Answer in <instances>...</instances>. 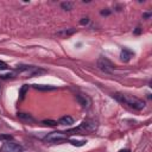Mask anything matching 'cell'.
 <instances>
[{
  "label": "cell",
  "mask_w": 152,
  "mask_h": 152,
  "mask_svg": "<svg viewBox=\"0 0 152 152\" xmlns=\"http://www.w3.org/2000/svg\"><path fill=\"white\" fill-rule=\"evenodd\" d=\"M113 97H115L119 102L124 103V105H127L128 107L133 109H137V111H141L145 108V102L138 99V97L133 96V95H128V94H121V93H115L113 94Z\"/></svg>",
  "instance_id": "1"
},
{
  "label": "cell",
  "mask_w": 152,
  "mask_h": 152,
  "mask_svg": "<svg viewBox=\"0 0 152 152\" xmlns=\"http://www.w3.org/2000/svg\"><path fill=\"white\" fill-rule=\"evenodd\" d=\"M97 130V122L95 120L88 119L84 120L78 127L69 130L68 132H66L67 134H75V133H78V134H83V133H93Z\"/></svg>",
  "instance_id": "2"
},
{
  "label": "cell",
  "mask_w": 152,
  "mask_h": 152,
  "mask_svg": "<svg viewBox=\"0 0 152 152\" xmlns=\"http://www.w3.org/2000/svg\"><path fill=\"white\" fill-rule=\"evenodd\" d=\"M44 141L56 144V143H63V141L69 143V139H68V134L66 132H51L48 136L44 137Z\"/></svg>",
  "instance_id": "3"
},
{
  "label": "cell",
  "mask_w": 152,
  "mask_h": 152,
  "mask_svg": "<svg viewBox=\"0 0 152 152\" xmlns=\"http://www.w3.org/2000/svg\"><path fill=\"white\" fill-rule=\"evenodd\" d=\"M96 67L99 70H101L102 73H106V74H112L114 71V64L112 62L106 58V57H100L99 59L96 61Z\"/></svg>",
  "instance_id": "4"
},
{
  "label": "cell",
  "mask_w": 152,
  "mask_h": 152,
  "mask_svg": "<svg viewBox=\"0 0 152 152\" xmlns=\"http://www.w3.org/2000/svg\"><path fill=\"white\" fill-rule=\"evenodd\" d=\"M24 151V147L19 144H17L14 141H5L1 149H0V152H23Z\"/></svg>",
  "instance_id": "5"
},
{
  "label": "cell",
  "mask_w": 152,
  "mask_h": 152,
  "mask_svg": "<svg viewBox=\"0 0 152 152\" xmlns=\"http://www.w3.org/2000/svg\"><path fill=\"white\" fill-rule=\"evenodd\" d=\"M75 99H76V101L80 105H81L82 108H84V109H89V108H91V106H92V99L87 94L77 93V94H75Z\"/></svg>",
  "instance_id": "6"
},
{
  "label": "cell",
  "mask_w": 152,
  "mask_h": 152,
  "mask_svg": "<svg viewBox=\"0 0 152 152\" xmlns=\"http://www.w3.org/2000/svg\"><path fill=\"white\" fill-rule=\"evenodd\" d=\"M133 56H134V52H133L131 49L128 48H124L120 52V59L122 62H128Z\"/></svg>",
  "instance_id": "7"
},
{
  "label": "cell",
  "mask_w": 152,
  "mask_h": 152,
  "mask_svg": "<svg viewBox=\"0 0 152 152\" xmlns=\"http://www.w3.org/2000/svg\"><path fill=\"white\" fill-rule=\"evenodd\" d=\"M75 32H76V29L70 28V29H63V30H61V31H58L56 34L58 36V37L66 38V37H69V36H71V34H74Z\"/></svg>",
  "instance_id": "8"
},
{
  "label": "cell",
  "mask_w": 152,
  "mask_h": 152,
  "mask_svg": "<svg viewBox=\"0 0 152 152\" xmlns=\"http://www.w3.org/2000/svg\"><path fill=\"white\" fill-rule=\"evenodd\" d=\"M17 117L19 118L20 120L26 121V122H34V121H36L34 118L32 117L31 114H29V113H18V114H17Z\"/></svg>",
  "instance_id": "9"
},
{
  "label": "cell",
  "mask_w": 152,
  "mask_h": 152,
  "mask_svg": "<svg viewBox=\"0 0 152 152\" xmlns=\"http://www.w3.org/2000/svg\"><path fill=\"white\" fill-rule=\"evenodd\" d=\"M32 87L37 91H41V92H49V91H55L56 87L53 86H47V84H32Z\"/></svg>",
  "instance_id": "10"
},
{
  "label": "cell",
  "mask_w": 152,
  "mask_h": 152,
  "mask_svg": "<svg viewBox=\"0 0 152 152\" xmlns=\"http://www.w3.org/2000/svg\"><path fill=\"white\" fill-rule=\"evenodd\" d=\"M59 125H73L74 124V119L70 117V115H66V117H62L58 120Z\"/></svg>",
  "instance_id": "11"
},
{
  "label": "cell",
  "mask_w": 152,
  "mask_h": 152,
  "mask_svg": "<svg viewBox=\"0 0 152 152\" xmlns=\"http://www.w3.org/2000/svg\"><path fill=\"white\" fill-rule=\"evenodd\" d=\"M61 7L63 8L64 11H71L73 10V7H74V4L70 3V1H64V3L61 4Z\"/></svg>",
  "instance_id": "12"
},
{
  "label": "cell",
  "mask_w": 152,
  "mask_h": 152,
  "mask_svg": "<svg viewBox=\"0 0 152 152\" xmlns=\"http://www.w3.org/2000/svg\"><path fill=\"white\" fill-rule=\"evenodd\" d=\"M29 91V84H24L22 88H20V91H19V99H24V96L26 94V92Z\"/></svg>",
  "instance_id": "13"
},
{
  "label": "cell",
  "mask_w": 152,
  "mask_h": 152,
  "mask_svg": "<svg viewBox=\"0 0 152 152\" xmlns=\"http://www.w3.org/2000/svg\"><path fill=\"white\" fill-rule=\"evenodd\" d=\"M42 124L45 125V126H50V127H55V126L58 125L57 121H55V120H43Z\"/></svg>",
  "instance_id": "14"
},
{
  "label": "cell",
  "mask_w": 152,
  "mask_h": 152,
  "mask_svg": "<svg viewBox=\"0 0 152 152\" xmlns=\"http://www.w3.org/2000/svg\"><path fill=\"white\" fill-rule=\"evenodd\" d=\"M7 69H8L7 63H6V62H4V61L0 59V70H7Z\"/></svg>",
  "instance_id": "15"
},
{
  "label": "cell",
  "mask_w": 152,
  "mask_h": 152,
  "mask_svg": "<svg viewBox=\"0 0 152 152\" xmlns=\"http://www.w3.org/2000/svg\"><path fill=\"white\" fill-rule=\"evenodd\" d=\"M80 24H81V25H88V24H89V18H88V17L82 18V19L80 20Z\"/></svg>",
  "instance_id": "16"
},
{
  "label": "cell",
  "mask_w": 152,
  "mask_h": 152,
  "mask_svg": "<svg viewBox=\"0 0 152 152\" xmlns=\"http://www.w3.org/2000/svg\"><path fill=\"white\" fill-rule=\"evenodd\" d=\"M0 139H3V140H12V136H7V134H4V136H0Z\"/></svg>",
  "instance_id": "17"
},
{
  "label": "cell",
  "mask_w": 152,
  "mask_h": 152,
  "mask_svg": "<svg viewBox=\"0 0 152 152\" xmlns=\"http://www.w3.org/2000/svg\"><path fill=\"white\" fill-rule=\"evenodd\" d=\"M109 14H111V11H109V10L101 11V16H109Z\"/></svg>",
  "instance_id": "18"
},
{
  "label": "cell",
  "mask_w": 152,
  "mask_h": 152,
  "mask_svg": "<svg viewBox=\"0 0 152 152\" xmlns=\"http://www.w3.org/2000/svg\"><path fill=\"white\" fill-rule=\"evenodd\" d=\"M151 14H152L151 12H147V13H144V14H143V17H144L145 19H147V18H150V17H151Z\"/></svg>",
  "instance_id": "19"
},
{
  "label": "cell",
  "mask_w": 152,
  "mask_h": 152,
  "mask_svg": "<svg viewBox=\"0 0 152 152\" xmlns=\"http://www.w3.org/2000/svg\"><path fill=\"white\" fill-rule=\"evenodd\" d=\"M140 33H141V29L140 28H137L134 30V34H140Z\"/></svg>",
  "instance_id": "20"
},
{
  "label": "cell",
  "mask_w": 152,
  "mask_h": 152,
  "mask_svg": "<svg viewBox=\"0 0 152 152\" xmlns=\"http://www.w3.org/2000/svg\"><path fill=\"white\" fill-rule=\"evenodd\" d=\"M118 152H131V150H128V149H122V150H120Z\"/></svg>",
  "instance_id": "21"
},
{
  "label": "cell",
  "mask_w": 152,
  "mask_h": 152,
  "mask_svg": "<svg viewBox=\"0 0 152 152\" xmlns=\"http://www.w3.org/2000/svg\"><path fill=\"white\" fill-rule=\"evenodd\" d=\"M0 140H1V139H0Z\"/></svg>",
  "instance_id": "22"
}]
</instances>
